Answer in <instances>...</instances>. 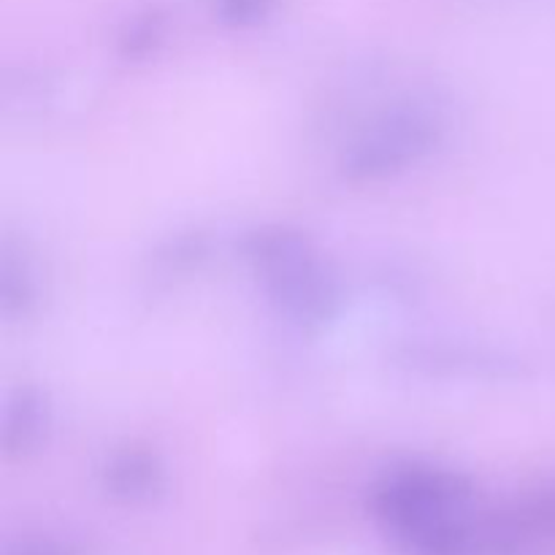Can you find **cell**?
I'll use <instances>...</instances> for the list:
<instances>
[{
	"label": "cell",
	"mask_w": 555,
	"mask_h": 555,
	"mask_svg": "<svg viewBox=\"0 0 555 555\" xmlns=\"http://www.w3.org/2000/svg\"><path fill=\"white\" fill-rule=\"evenodd\" d=\"M274 0H220V11L228 22H255L271 9Z\"/></svg>",
	"instance_id": "obj_1"
}]
</instances>
